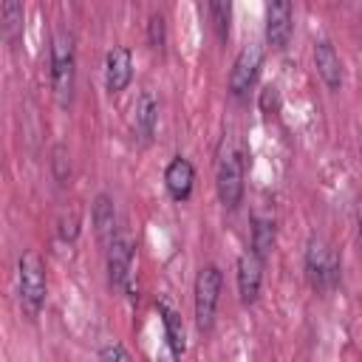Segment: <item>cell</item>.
Segmentation results:
<instances>
[{
    "label": "cell",
    "mask_w": 362,
    "mask_h": 362,
    "mask_svg": "<svg viewBox=\"0 0 362 362\" xmlns=\"http://www.w3.org/2000/svg\"><path fill=\"white\" fill-rule=\"evenodd\" d=\"M147 42L153 48H164V42H167V25H164V17L158 11L150 14V20H147Z\"/></svg>",
    "instance_id": "obj_19"
},
{
    "label": "cell",
    "mask_w": 362,
    "mask_h": 362,
    "mask_svg": "<svg viewBox=\"0 0 362 362\" xmlns=\"http://www.w3.org/2000/svg\"><path fill=\"white\" fill-rule=\"evenodd\" d=\"M356 229H359V240H362V198L356 201Z\"/></svg>",
    "instance_id": "obj_24"
},
{
    "label": "cell",
    "mask_w": 362,
    "mask_h": 362,
    "mask_svg": "<svg viewBox=\"0 0 362 362\" xmlns=\"http://www.w3.org/2000/svg\"><path fill=\"white\" fill-rule=\"evenodd\" d=\"M305 272L311 286L320 291H328L339 283V257L334 246L320 235H311L305 243Z\"/></svg>",
    "instance_id": "obj_4"
},
{
    "label": "cell",
    "mask_w": 362,
    "mask_h": 362,
    "mask_svg": "<svg viewBox=\"0 0 362 362\" xmlns=\"http://www.w3.org/2000/svg\"><path fill=\"white\" fill-rule=\"evenodd\" d=\"M192 181H195V167L184 156H173L167 170H164V184L175 201H187L192 195Z\"/></svg>",
    "instance_id": "obj_11"
},
{
    "label": "cell",
    "mask_w": 362,
    "mask_h": 362,
    "mask_svg": "<svg viewBox=\"0 0 362 362\" xmlns=\"http://www.w3.org/2000/svg\"><path fill=\"white\" fill-rule=\"evenodd\" d=\"M277 105H280L277 88H274V85H266V88H263V93H260V107H263L266 113H274V110H277Z\"/></svg>",
    "instance_id": "obj_23"
},
{
    "label": "cell",
    "mask_w": 362,
    "mask_h": 362,
    "mask_svg": "<svg viewBox=\"0 0 362 362\" xmlns=\"http://www.w3.org/2000/svg\"><path fill=\"white\" fill-rule=\"evenodd\" d=\"M90 218H93V229H96V238H99V243L107 249L113 240H116V204H113V198L107 195V192H99L96 198H93V212H90Z\"/></svg>",
    "instance_id": "obj_12"
},
{
    "label": "cell",
    "mask_w": 362,
    "mask_h": 362,
    "mask_svg": "<svg viewBox=\"0 0 362 362\" xmlns=\"http://www.w3.org/2000/svg\"><path fill=\"white\" fill-rule=\"evenodd\" d=\"M51 167H54L57 181H59V184H65V181H68V175H71V161H68V150H65L62 144H57V147H54V153H51Z\"/></svg>",
    "instance_id": "obj_20"
},
{
    "label": "cell",
    "mask_w": 362,
    "mask_h": 362,
    "mask_svg": "<svg viewBox=\"0 0 362 362\" xmlns=\"http://www.w3.org/2000/svg\"><path fill=\"white\" fill-rule=\"evenodd\" d=\"M133 124H136V133H139L141 141H150V139H153L156 124H158V99H156L150 90H144V93L139 96Z\"/></svg>",
    "instance_id": "obj_14"
},
{
    "label": "cell",
    "mask_w": 362,
    "mask_h": 362,
    "mask_svg": "<svg viewBox=\"0 0 362 362\" xmlns=\"http://www.w3.org/2000/svg\"><path fill=\"white\" fill-rule=\"evenodd\" d=\"M260 62H263V48L257 42H249L238 51L235 62H232V71H229V90L232 96H246L257 79V71H260Z\"/></svg>",
    "instance_id": "obj_6"
},
{
    "label": "cell",
    "mask_w": 362,
    "mask_h": 362,
    "mask_svg": "<svg viewBox=\"0 0 362 362\" xmlns=\"http://www.w3.org/2000/svg\"><path fill=\"white\" fill-rule=\"evenodd\" d=\"M74 79H76L74 34L65 28H57L51 37V88H54V96L59 105H71Z\"/></svg>",
    "instance_id": "obj_2"
},
{
    "label": "cell",
    "mask_w": 362,
    "mask_h": 362,
    "mask_svg": "<svg viewBox=\"0 0 362 362\" xmlns=\"http://www.w3.org/2000/svg\"><path fill=\"white\" fill-rule=\"evenodd\" d=\"M133 272V243L127 235H116V240L107 246V280L113 288H127Z\"/></svg>",
    "instance_id": "obj_7"
},
{
    "label": "cell",
    "mask_w": 362,
    "mask_h": 362,
    "mask_svg": "<svg viewBox=\"0 0 362 362\" xmlns=\"http://www.w3.org/2000/svg\"><path fill=\"white\" fill-rule=\"evenodd\" d=\"M0 20H3V34H6V40H17V34H20V28H23V3H17V0H6L3 6H0Z\"/></svg>",
    "instance_id": "obj_17"
},
{
    "label": "cell",
    "mask_w": 362,
    "mask_h": 362,
    "mask_svg": "<svg viewBox=\"0 0 362 362\" xmlns=\"http://www.w3.org/2000/svg\"><path fill=\"white\" fill-rule=\"evenodd\" d=\"M158 311H161V320H164V337H167V345H170V354L178 359L181 354H184V348H187V337H184V322H181V317H178V311H173L170 305H158Z\"/></svg>",
    "instance_id": "obj_15"
},
{
    "label": "cell",
    "mask_w": 362,
    "mask_h": 362,
    "mask_svg": "<svg viewBox=\"0 0 362 362\" xmlns=\"http://www.w3.org/2000/svg\"><path fill=\"white\" fill-rule=\"evenodd\" d=\"M17 288H20V305L25 308V314H40L42 303H45V263L37 252H23L17 260Z\"/></svg>",
    "instance_id": "obj_3"
},
{
    "label": "cell",
    "mask_w": 362,
    "mask_h": 362,
    "mask_svg": "<svg viewBox=\"0 0 362 362\" xmlns=\"http://www.w3.org/2000/svg\"><path fill=\"white\" fill-rule=\"evenodd\" d=\"M209 14L215 20V28H218L221 40H226L229 37V20H232V3L215 0V3H209Z\"/></svg>",
    "instance_id": "obj_18"
},
{
    "label": "cell",
    "mask_w": 362,
    "mask_h": 362,
    "mask_svg": "<svg viewBox=\"0 0 362 362\" xmlns=\"http://www.w3.org/2000/svg\"><path fill=\"white\" fill-rule=\"evenodd\" d=\"M294 20V8L286 0L269 3L266 6V40L272 48H286L288 37H291V23Z\"/></svg>",
    "instance_id": "obj_9"
},
{
    "label": "cell",
    "mask_w": 362,
    "mask_h": 362,
    "mask_svg": "<svg viewBox=\"0 0 362 362\" xmlns=\"http://www.w3.org/2000/svg\"><path fill=\"white\" fill-rule=\"evenodd\" d=\"M57 232H59V238L62 240H76V235H79V215L76 212H68V215H62L59 218V223H57Z\"/></svg>",
    "instance_id": "obj_21"
},
{
    "label": "cell",
    "mask_w": 362,
    "mask_h": 362,
    "mask_svg": "<svg viewBox=\"0 0 362 362\" xmlns=\"http://www.w3.org/2000/svg\"><path fill=\"white\" fill-rule=\"evenodd\" d=\"M133 79V54L127 45H113L105 54V85L110 93H122Z\"/></svg>",
    "instance_id": "obj_8"
},
{
    "label": "cell",
    "mask_w": 362,
    "mask_h": 362,
    "mask_svg": "<svg viewBox=\"0 0 362 362\" xmlns=\"http://www.w3.org/2000/svg\"><path fill=\"white\" fill-rule=\"evenodd\" d=\"M314 65H317V74L322 76V82L331 90H339V85H342V62H339L337 48L331 45V40L314 42Z\"/></svg>",
    "instance_id": "obj_13"
},
{
    "label": "cell",
    "mask_w": 362,
    "mask_h": 362,
    "mask_svg": "<svg viewBox=\"0 0 362 362\" xmlns=\"http://www.w3.org/2000/svg\"><path fill=\"white\" fill-rule=\"evenodd\" d=\"M260 283H263V257H257L249 249V252H243L238 257V291H240V300L246 305L257 300Z\"/></svg>",
    "instance_id": "obj_10"
},
{
    "label": "cell",
    "mask_w": 362,
    "mask_h": 362,
    "mask_svg": "<svg viewBox=\"0 0 362 362\" xmlns=\"http://www.w3.org/2000/svg\"><path fill=\"white\" fill-rule=\"evenodd\" d=\"M99 362H133V356L127 354L124 345H119V342H107V345L99 351Z\"/></svg>",
    "instance_id": "obj_22"
},
{
    "label": "cell",
    "mask_w": 362,
    "mask_h": 362,
    "mask_svg": "<svg viewBox=\"0 0 362 362\" xmlns=\"http://www.w3.org/2000/svg\"><path fill=\"white\" fill-rule=\"evenodd\" d=\"M221 286H223V274L215 263H206L198 269V277H195V325L201 331H209L215 322Z\"/></svg>",
    "instance_id": "obj_5"
},
{
    "label": "cell",
    "mask_w": 362,
    "mask_h": 362,
    "mask_svg": "<svg viewBox=\"0 0 362 362\" xmlns=\"http://www.w3.org/2000/svg\"><path fill=\"white\" fill-rule=\"evenodd\" d=\"M274 246V221L269 215H255L252 218V252L257 257H266Z\"/></svg>",
    "instance_id": "obj_16"
},
{
    "label": "cell",
    "mask_w": 362,
    "mask_h": 362,
    "mask_svg": "<svg viewBox=\"0 0 362 362\" xmlns=\"http://www.w3.org/2000/svg\"><path fill=\"white\" fill-rule=\"evenodd\" d=\"M215 187H218V198L226 209H235L240 204V198H243V158H240L235 136H223V141L218 147Z\"/></svg>",
    "instance_id": "obj_1"
}]
</instances>
